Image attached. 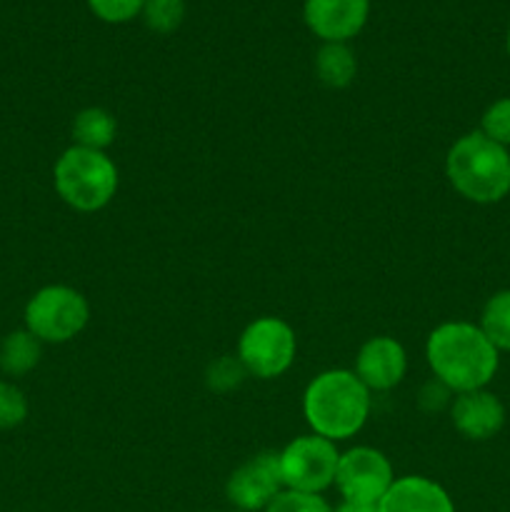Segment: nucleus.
Here are the masks:
<instances>
[{
  "instance_id": "2",
  "label": "nucleus",
  "mask_w": 510,
  "mask_h": 512,
  "mask_svg": "<svg viewBox=\"0 0 510 512\" xmlns=\"http://www.w3.org/2000/svg\"><path fill=\"white\" fill-rule=\"evenodd\" d=\"M305 418L315 435L345 440L363 428L370 413V390L348 370H328L305 390Z\"/></svg>"
},
{
  "instance_id": "7",
  "label": "nucleus",
  "mask_w": 510,
  "mask_h": 512,
  "mask_svg": "<svg viewBox=\"0 0 510 512\" xmlns=\"http://www.w3.org/2000/svg\"><path fill=\"white\" fill-rule=\"evenodd\" d=\"M280 455V475L283 485L295 493L318 495L335 483L338 473V450L333 440L320 435L295 438Z\"/></svg>"
},
{
  "instance_id": "6",
  "label": "nucleus",
  "mask_w": 510,
  "mask_h": 512,
  "mask_svg": "<svg viewBox=\"0 0 510 512\" xmlns=\"http://www.w3.org/2000/svg\"><path fill=\"white\" fill-rule=\"evenodd\" d=\"M238 360L255 378H278L295 360V333L285 320L260 318L240 335Z\"/></svg>"
},
{
  "instance_id": "16",
  "label": "nucleus",
  "mask_w": 510,
  "mask_h": 512,
  "mask_svg": "<svg viewBox=\"0 0 510 512\" xmlns=\"http://www.w3.org/2000/svg\"><path fill=\"white\" fill-rule=\"evenodd\" d=\"M115 118L103 108H88L78 113L73 123V138L80 148L103 150L113 143L115 138Z\"/></svg>"
},
{
  "instance_id": "3",
  "label": "nucleus",
  "mask_w": 510,
  "mask_h": 512,
  "mask_svg": "<svg viewBox=\"0 0 510 512\" xmlns=\"http://www.w3.org/2000/svg\"><path fill=\"white\" fill-rule=\"evenodd\" d=\"M445 170L463 198L473 203H498L510 193L508 148L483 133H468L450 148Z\"/></svg>"
},
{
  "instance_id": "24",
  "label": "nucleus",
  "mask_w": 510,
  "mask_h": 512,
  "mask_svg": "<svg viewBox=\"0 0 510 512\" xmlns=\"http://www.w3.org/2000/svg\"><path fill=\"white\" fill-rule=\"evenodd\" d=\"M508 55H510V30H508Z\"/></svg>"
},
{
  "instance_id": "17",
  "label": "nucleus",
  "mask_w": 510,
  "mask_h": 512,
  "mask_svg": "<svg viewBox=\"0 0 510 512\" xmlns=\"http://www.w3.org/2000/svg\"><path fill=\"white\" fill-rule=\"evenodd\" d=\"M480 330L495 350H510V290H500L485 303Z\"/></svg>"
},
{
  "instance_id": "21",
  "label": "nucleus",
  "mask_w": 510,
  "mask_h": 512,
  "mask_svg": "<svg viewBox=\"0 0 510 512\" xmlns=\"http://www.w3.org/2000/svg\"><path fill=\"white\" fill-rule=\"evenodd\" d=\"M265 512H333V510L328 508V503H325L320 495L285 490V493H280L278 498L265 508Z\"/></svg>"
},
{
  "instance_id": "14",
  "label": "nucleus",
  "mask_w": 510,
  "mask_h": 512,
  "mask_svg": "<svg viewBox=\"0 0 510 512\" xmlns=\"http://www.w3.org/2000/svg\"><path fill=\"white\" fill-rule=\"evenodd\" d=\"M315 70H318L320 83L328 88H345L353 83L358 63H355L353 50L345 43H325L315 55Z\"/></svg>"
},
{
  "instance_id": "1",
  "label": "nucleus",
  "mask_w": 510,
  "mask_h": 512,
  "mask_svg": "<svg viewBox=\"0 0 510 512\" xmlns=\"http://www.w3.org/2000/svg\"><path fill=\"white\" fill-rule=\"evenodd\" d=\"M428 363L435 378L455 393L483 390L498 370V350L470 323H445L428 338Z\"/></svg>"
},
{
  "instance_id": "11",
  "label": "nucleus",
  "mask_w": 510,
  "mask_h": 512,
  "mask_svg": "<svg viewBox=\"0 0 510 512\" xmlns=\"http://www.w3.org/2000/svg\"><path fill=\"white\" fill-rule=\"evenodd\" d=\"M405 350L393 338H373L360 348L355 375L368 390H390L405 375Z\"/></svg>"
},
{
  "instance_id": "20",
  "label": "nucleus",
  "mask_w": 510,
  "mask_h": 512,
  "mask_svg": "<svg viewBox=\"0 0 510 512\" xmlns=\"http://www.w3.org/2000/svg\"><path fill=\"white\" fill-rule=\"evenodd\" d=\"M28 415L23 390L10 383H0V430H10L20 425Z\"/></svg>"
},
{
  "instance_id": "10",
  "label": "nucleus",
  "mask_w": 510,
  "mask_h": 512,
  "mask_svg": "<svg viewBox=\"0 0 510 512\" xmlns=\"http://www.w3.org/2000/svg\"><path fill=\"white\" fill-rule=\"evenodd\" d=\"M368 0H305V23L325 43H345L368 20Z\"/></svg>"
},
{
  "instance_id": "22",
  "label": "nucleus",
  "mask_w": 510,
  "mask_h": 512,
  "mask_svg": "<svg viewBox=\"0 0 510 512\" xmlns=\"http://www.w3.org/2000/svg\"><path fill=\"white\" fill-rule=\"evenodd\" d=\"M88 5L105 23H125L143 13L145 0H88Z\"/></svg>"
},
{
  "instance_id": "15",
  "label": "nucleus",
  "mask_w": 510,
  "mask_h": 512,
  "mask_svg": "<svg viewBox=\"0 0 510 512\" xmlns=\"http://www.w3.org/2000/svg\"><path fill=\"white\" fill-rule=\"evenodd\" d=\"M40 340L30 330H15L0 345V368L8 375H25L38 365Z\"/></svg>"
},
{
  "instance_id": "23",
  "label": "nucleus",
  "mask_w": 510,
  "mask_h": 512,
  "mask_svg": "<svg viewBox=\"0 0 510 512\" xmlns=\"http://www.w3.org/2000/svg\"><path fill=\"white\" fill-rule=\"evenodd\" d=\"M335 512H380L378 505H370V503H350V500H345L343 505H340Z\"/></svg>"
},
{
  "instance_id": "25",
  "label": "nucleus",
  "mask_w": 510,
  "mask_h": 512,
  "mask_svg": "<svg viewBox=\"0 0 510 512\" xmlns=\"http://www.w3.org/2000/svg\"><path fill=\"white\" fill-rule=\"evenodd\" d=\"M238 512H240V510H238Z\"/></svg>"
},
{
  "instance_id": "5",
  "label": "nucleus",
  "mask_w": 510,
  "mask_h": 512,
  "mask_svg": "<svg viewBox=\"0 0 510 512\" xmlns=\"http://www.w3.org/2000/svg\"><path fill=\"white\" fill-rule=\"evenodd\" d=\"M88 318V300L65 285L38 290L25 308V325L40 343H68L83 333Z\"/></svg>"
},
{
  "instance_id": "4",
  "label": "nucleus",
  "mask_w": 510,
  "mask_h": 512,
  "mask_svg": "<svg viewBox=\"0 0 510 512\" xmlns=\"http://www.w3.org/2000/svg\"><path fill=\"white\" fill-rule=\"evenodd\" d=\"M55 190L75 210L105 208L118 190V170L103 150L73 145L55 163Z\"/></svg>"
},
{
  "instance_id": "19",
  "label": "nucleus",
  "mask_w": 510,
  "mask_h": 512,
  "mask_svg": "<svg viewBox=\"0 0 510 512\" xmlns=\"http://www.w3.org/2000/svg\"><path fill=\"white\" fill-rule=\"evenodd\" d=\"M480 133L490 138L493 143L508 148L510 145V98L498 100L490 105L483 115V130Z\"/></svg>"
},
{
  "instance_id": "12",
  "label": "nucleus",
  "mask_w": 510,
  "mask_h": 512,
  "mask_svg": "<svg viewBox=\"0 0 510 512\" xmlns=\"http://www.w3.org/2000/svg\"><path fill=\"white\" fill-rule=\"evenodd\" d=\"M453 423L465 438L488 440L503 428L505 408L488 390H470L455 398Z\"/></svg>"
},
{
  "instance_id": "8",
  "label": "nucleus",
  "mask_w": 510,
  "mask_h": 512,
  "mask_svg": "<svg viewBox=\"0 0 510 512\" xmlns=\"http://www.w3.org/2000/svg\"><path fill=\"white\" fill-rule=\"evenodd\" d=\"M393 483V468L378 450L353 448L340 455L335 485L350 503L378 505Z\"/></svg>"
},
{
  "instance_id": "13",
  "label": "nucleus",
  "mask_w": 510,
  "mask_h": 512,
  "mask_svg": "<svg viewBox=\"0 0 510 512\" xmlns=\"http://www.w3.org/2000/svg\"><path fill=\"white\" fill-rule=\"evenodd\" d=\"M380 512H455L453 500L438 483L428 478H400L390 485L378 503Z\"/></svg>"
},
{
  "instance_id": "18",
  "label": "nucleus",
  "mask_w": 510,
  "mask_h": 512,
  "mask_svg": "<svg viewBox=\"0 0 510 512\" xmlns=\"http://www.w3.org/2000/svg\"><path fill=\"white\" fill-rule=\"evenodd\" d=\"M185 3L183 0H145L143 18L145 25L155 33H170L183 23Z\"/></svg>"
},
{
  "instance_id": "9",
  "label": "nucleus",
  "mask_w": 510,
  "mask_h": 512,
  "mask_svg": "<svg viewBox=\"0 0 510 512\" xmlns=\"http://www.w3.org/2000/svg\"><path fill=\"white\" fill-rule=\"evenodd\" d=\"M283 475H280V455L260 453L240 465L228 480V500L240 512L263 510L283 493Z\"/></svg>"
}]
</instances>
